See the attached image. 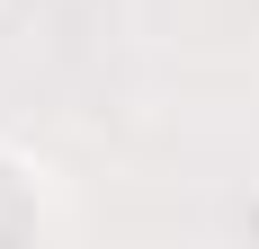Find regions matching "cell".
I'll use <instances>...</instances> for the list:
<instances>
[{"instance_id":"cell-1","label":"cell","mask_w":259,"mask_h":249,"mask_svg":"<svg viewBox=\"0 0 259 249\" xmlns=\"http://www.w3.org/2000/svg\"><path fill=\"white\" fill-rule=\"evenodd\" d=\"M36 231H54V187L27 151L0 143V240H36Z\"/></svg>"}]
</instances>
